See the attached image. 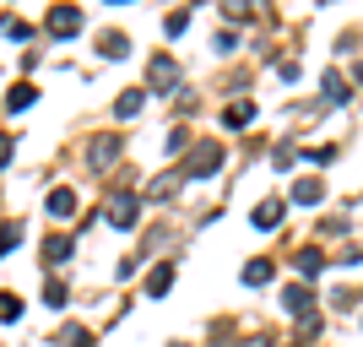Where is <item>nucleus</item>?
I'll list each match as a JSON object with an SVG mask.
<instances>
[{"instance_id":"nucleus-8","label":"nucleus","mask_w":363,"mask_h":347,"mask_svg":"<svg viewBox=\"0 0 363 347\" xmlns=\"http://www.w3.org/2000/svg\"><path fill=\"white\" fill-rule=\"evenodd\" d=\"M320 196H325V184H320V180H298V184H293V201H298V206H320Z\"/></svg>"},{"instance_id":"nucleus-1","label":"nucleus","mask_w":363,"mask_h":347,"mask_svg":"<svg viewBox=\"0 0 363 347\" xmlns=\"http://www.w3.org/2000/svg\"><path fill=\"white\" fill-rule=\"evenodd\" d=\"M217 168H223V147H217V141H201V147L190 152V180H212Z\"/></svg>"},{"instance_id":"nucleus-3","label":"nucleus","mask_w":363,"mask_h":347,"mask_svg":"<svg viewBox=\"0 0 363 347\" xmlns=\"http://www.w3.org/2000/svg\"><path fill=\"white\" fill-rule=\"evenodd\" d=\"M49 33H60V38L82 33V11H76V6H55V11H49Z\"/></svg>"},{"instance_id":"nucleus-19","label":"nucleus","mask_w":363,"mask_h":347,"mask_svg":"<svg viewBox=\"0 0 363 347\" xmlns=\"http://www.w3.org/2000/svg\"><path fill=\"white\" fill-rule=\"evenodd\" d=\"M33 98H38V87H28V82H22V87H11V98H6V104H11V109H28Z\"/></svg>"},{"instance_id":"nucleus-16","label":"nucleus","mask_w":363,"mask_h":347,"mask_svg":"<svg viewBox=\"0 0 363 347\" xmlns=\"http://www.w3.org/2000/svg\"><path fill=\"white\" fill-rule=\"evenodd\" d=\"M65 255H71V239H60V233H55V239L44 244V260L55 266V260H65Z\"/></svg>"},{"instance_id":"nucleus-7","label":"nucleus","mask_w":363,"mask_h":347,"mask_svg":"<svg viewBox=\"0 0 363 347\" xmlns=\"http://www.w3.org/2000/svg\"><path fill=\"white\" fill-rule=\"evenodd\" d=\"M98 55H104V60H125V55H130V38H125V33H104V38H98Z\"/></svg>"},{"instance_id":"nucleus-9","label":"nucleus","mask_w":363,"mask_h":347,"mask_svg":"<svg viewBox=\"0 0 363 347\" xmlns=\"http://www.w3.org/2000/svg\"><path fill=\"white\" fill-rule=\"evenodd\" d=\"M168 287H174V266H157V272L147 277V299H163Z\"/></svg>"},{"instance_id":"nucleus-14","label":"nucleus","mask_w":363,"mask_h":347,"mask_svg":"<svg viewBox=\"0 0 363 347\" xmlns=\"http://www.w3.org/2000/svg\"><path fill=\"white\" fill-rule=\"evenodd\" d=\"M141 104H147V92H120L114 114H120V120H130V114H141Z\"/></svg>"},{"instance_id":"nucleus-10","label":"nucleus","mask_w":363,"mask_h":347,"mask_svg":"<svg viewBox=\"0 0 363 347\" xmlns=\"http://www.w3.org/2000/svg\"><path fill=\"white\" fill-rule=\"evenodd\" d=\"M250 120H255V104H228V114H223L228 131H239V125H250Z\"/></svg>"},{"instance_id":"nucleus-12","label":"nucleus","mask_w":363,"mask_h":347,"mask_svg":"<svg viewBox=\"0 0 363 347\" xmlns=\"http://www.w3.org/2000/svg\"><path fill=\"white\" fill-rule=\"evenodd\" d=\"M49 211H55V217H71L76 211V190H49Z\"/></svg>"},{"instance_id":"nucleus-15","label":"nucleus","mask_w":363,"mask_h":347,"mask_svg":"<svg viewBox=\"0 0 363 347\" xmlns=\"http://www.w3.org/2000/svg\"><path fill=\"white\" fill-rule=\"evenodd\" d=\"M325 98H331V104H347V98H352V92H347V82H342L336 71H325Z\"/></svg>"},{"instance_id":"nucleus-5","label":"nucleus","mask_w":363,"mask_h":347,"mask_svg":"<svg viewBox=\"0 0 363 347\" xmlns=\"http://www.w3.org/2000/svg\"><path fill=\"white\" fill-rule=\"evenodd\" d=\"M282 304H288V315H298V320H309V287H303V282H293V287H282Z\"/></svg>"},{"instance_id":"nucleus-21","label":"nucleus","mask_w":363,"mask_h":347,"mask_svg":"<svg viewBox=\"0 0 363 347\" xmlns=\"http://www.w3.org/2000/svg\"><path fill=\"white\" fill-rule=\"evenodd\" d=\"M44 299H49V304H55V309H60V304H65V299H71V293H65V282H49V287H44Z\"/></svg>"},{"instance_id":"nucleus-4","label":"nucleus","mask_w":363,"mask_h":347,"mask_svg":"<svg viewBox=\"0 0 363 347\" xmlns=\"http://www.w3.org/2000/svg\"><path fill=\"white\" fill-rule=\"evenodd\" d=\"M277 217H282V196H266V201L255 206V217H250V223H255L260 233H272V228H277Z\"/></svg>"},{"instance_id":"nucleus-17","label":"nucleus","mask_w":363,"mask_h":347,"mask_svg":"<svg viewBox=\"0 0 363 347\" xmlns=\"http://www.w3.org/2000/svg\"><path fill=\"white\" fill-rule=\"evenodd\" d=\"M114 152H120V141H114V136H108V141H92V163L104 168L108 158H114Z\"/></svg>"},{"instance_id":"nucleus-13","label":"nucleus","mask_w":363,"mask_h":347,"mask_svg":"<svg viewBox=\"0 0 363 347\" xmlns=\"http://www.w3.org/2000/svg\"><path fill=\"white\" fill-rule=\"evenodd\" d=\"M244 282H250V287H266V282H272V260H250V266H244Z\"/></svg>"},{"instance_id":"nucleus-20","label":"nucleus","mask_w":363,"mask_h":347,"mask_svg":"<svg viewBox=\"0 0 363 347\" xmlns=\"http://www.w3.org/2000/svg\"><path fill=\"white\" fill-rule=\"evenodd\" d=\"M16 239H22V223H6V228H0V255L16 250Z\"/></svg>"},{"instance_id":"nucleus-6","label":"nucleus","mask_w":363,"mask_h":347,"mask_svg":"<svg viewBox=\"0 0 363 347\" xmlns=\"http://www.w3.org/2000/svg\"><path fill=\"white\" fill-rule=\"evenodd\" d=\"M136 211H141V201L136 196H114V228H136Z\"/></svg>"},{"instance_id":"nucleus-23","label":"nucleus","mask_w":363,"mask_h":347,"mask_svg":"<svg viewBox=\"0 0 363 347\" xmlns=\"http://www.w3.org/2000/svg\"><path fill=\"white\" fill-rule=\"evenodd\" d=\"M11 163V136H0V168Z\"/></svg>"},{"instance_id":"nucleus-2","label":"nucleus","mask_w":363,"mask_h":347,"mask_svg":"<svg viewBox=\"0 0 363 347\" xmlns=\"http://www.w3.org/2000/svg\"><path fill=\"white\" fill-rule=\"evenodd\" d=\"M147 82H152V92H174V87H179V65H174V55H152Z\"/></svg>"},{"instance_id":"nucleus-18","label":"nucleus","mask_w":363,"mask_h":347,"mask_svg":"<svg viewBox=\"0 0 363 347\" xmlns=\"http://www.w3.org/2000/svg\"><path fill=\"white\" fill-rule=\"evenodd\" d=\"M16 315H22V299H16V293H0V320H6V326H11Z\"/></svg>"},{"instance_id":"nucleus-22","label":"nucleus","mask_w":363,"mask_h":347,"mask_svg":"<svg viewBox=\"0 0 363 347\" xmlns=\"http://www.w3.org/2000/svg\"><path fill=\"white\" fill-rule=\"evenodd\" d=\"M163 28H168V33H184V28H190V11H174V16L163 22Z\"/></svg>"},{"instance_id":"nucleus-11","label":"nucleus","mask_w":363,"mask_h":347,"mask_svg":"<svg viewBox=\"0 0 363 347\" xmlns=\"http://www.w3.org/2000/svg\"><path fill=\"white\" fill-rule=\"evenodd\" d=\"M298 272H303V277H320V272H325V255H320L315 244H309V250H298Z\"/></svg>"}]
</instances>
